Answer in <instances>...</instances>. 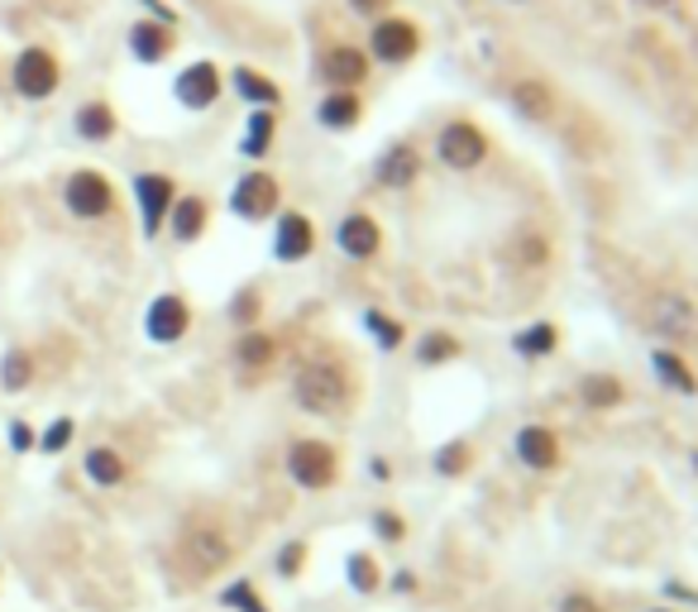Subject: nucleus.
<instances>
[{
	"instance_id": "29",
	"label": "nucleus",
	"mask_w": 698,
	"mask_h": 612,
	"mask_svg": "<svg viewBox=\"0 0 698 612\" xmlns=\"http://www.w3.org/2000/svg\"><path fill=\"white\" fill-rule=\"evenodd\" d=\"M650 364H656V368H660V378H665V383H675L679 393H694V388H698V383H694V374L685 368V359H675L670 349H660V354H656V359H650Z\"/></svg>"
},
{
	"instance_id": "6",
	"label": "nucleus",
	"mask_w": 698,
	"mask_h": 612,
	"mask_svg": "<svg viewBox=\"0 0 698 612\" xmlns=\"http://www.w3.org/2000/svg\"><path fill=\"white\" fill-rule=\"evenodd\" d=\"M646 320L656 335H670V340H698V306L679 293H660L650 297Z\"/></svg>"
},
{
	"instance_id": "33",
	"label": "nucleus",
	"mask_w": 698,
	"mask_h": 612,
	"mask_svg": "<svg viewBox=\"0 0 698 612\" xmlns=\"http://www.w3.org/2000/svg\"><path fill=\"white\" fill-rule=\"evenodd\" d=\"M517 349L521 354H546V349H555V330L550 326H531L527 335H517Z\"/></svg>"
},
{
	"instance_id": "39",
	"label": "nucleus",
	"mask_w": 698,
	"mask_h": 612,
	"mask_svg": "<svg viewBox=\"0 0 698 612\" xmlns=\"http://www.w3.org/2000/svg\"><path fill=\"white\" fill-rule=\"evenodd\" d=\"M373 526H378V536H383V541H402V522L392 517V512H378Z\"/></svg>"
},
{
	"instance_id": "38",
	"label": "nucleus",
	"mask_w": 698,
	"mask_h": 612,
	"mask_svg": "<svg viewBox=\"0 0 698 612\" xmlns=\"http://www.w3.org/2000/svg\"><path fill=\"white\" fill-rule=\"evenodd\" d=\"M436 470H440V474H459V470H465V445H450L446 455L436 460Z\"/></svg>"
},
{
	"instance_id": "15",
	"label": "nucleus",
	"mask_w": 698,
	"mask_h": 612,
	"mask_svg": "<svg viewBox=\"0 0 698 612\" xmlns=\"http://www.w3.org/2000/svg\"><path fill=\"white\" fill-rule=\"evenodd\" d=\"M336 245L349 254V259H373L378 245H383V235H378V220H373V216L355 211V216H345V220H340Z\"/></svg>"
},
{
	"instance_id": "8",
	"label": "nucleus",
	"mask_w": 698,
	"mask_h": 612,
	"mask_svg": "<svg viewBox=\"0 0 698 612\" xmlns=\"http://www.w3.org/2000/svg\"><path fill=\"white\" fill-rule=\"evenodd\" d=\"M230 211L240 220H263L278 211V177L273 172H245L230 191Z\"/></svg>"
},
{
	"instance_id": "32",
	"label": "nucleus",
	"mask_w": 698,
	"mask_h": 612,
	"mask_svg": "<svg viewBox=\"0 0 698 612\" xmlns=\"http://www.w3.org/2000/svg\"><path fill=\"white\" fill-rule=\"evenodd\" d=\"M72 431H77V426L68 422V416H58V422L39 436V450H43V455H62V450H68V441H72Z\"/></svg>"
},
{
	"instance_id": "44",
	"label": "nucleus",
	"mask_w": 698,
	"mask_h": 612,
	"mask_svg": "<svg viewBox=\"0 0 698 612\" xmlns=\"http://www.w3.org/2000/svg\"><path fill=\"white\" fill-rule=\"evenodd\" d=\"M660 612H665V608H660Z\"/></svg>"
},
{
	"instance_id": "23",
	"label": "nucleus",
	"mask_w": 698,
	"mask_h": 612,
	"mask_svg": "<svg viewBox=\"0 0 698 612\" xmlns=\"http://www.w3.org/2000/svg\"><path fill=\"white\" fill-rule=\"evenodd\" d=\"M316 116H321L326 130H349V125H359L363 106H359V96H355V91H330Z\"/></svg>"
},
{
	"instance_id": "31",
	"label": "nucleus",
	"mask_w": 698,
	"mask_h": 612,
	"mask_svg": "<svg viewBox=\"0 0 698 612\" xmlns=\"http://www.w3.org/2000/svg\"><path fill=\"white\" fill-rule=\"evenodd\" d=\"M349 584H355L359 593H373L378 589V565L369 555H349Z\"/></svg>"
},
{
	"instance_id": "13",
	"label": "nucleus",
	"mask_w": 698,
	"mask_h": 612,
	"mask_svg": "<svg viewBox=\"0 0 698 612\" xmlns=\"http://www.w3.org/2000/svg\"><path fill=\"white\" fill-rule=\"evenodd\" d=\"M321 77L336 91H355L363 77H369V58L359 53V48H349V43H340V48H330V53L321 58Z\"/></svg>"
},
{
	"instance_id": "9",
	"label": "nucleus",
	"mask_w": 698,
	"mask_h": 612,
	"mask_svg": "<svg viewBox=\"0 0 698 612\" xmlns=\"http://www.w3.org/2000/svg\"><path fill=\"white\" fill-rule=\"evenodd\" d=\"M187 326H192V312H187V302L178 293H163L144 316V330H149L153 345H178L187 335Z\"/></svg>"
},
{
	"instance_id": "25",
	"label": "nucleus",
	"mask_w": 698,
	"mask_h": 612,
	"mask_svg": "<svg viewBox=\"0 0 698 612\" xmlns=\"http://www.w3.org/2000/svg\"><path fill=\"white\" fill-rule=\"evenodd\" d=\"M29 383H34V354H29V349H10L6 359H0V388H6V393H24Z\"/></svg>"
},
{
	"instance_id": "2",
	"label": "nucleus",
	"mask_w": 698,
	"mask_h": 612,
	"mask_svg": "<svg viewBox=\"0 0 698 612\" xmlns=\"http://www.w3.org/2000/svg\"><path fill=\"white\" fill-rule=\"evenodd\" d=\"M288 474L297 488H311V493L330 488V483H336V450L326 441H297L288 450Z\"/></svg>"
},
{
	"instance_id": "10",
	"label": "nucleus",
	"mask_w": 698,
	"mask_h": 612,
	"mask_svg": "<svg viewBox=\"0 0 698 612\" xmlns=\"http://www.w3.org/2000/svg\"><path fill=\"white\" fill-rule=\"evenodd\" d=\"M369 48H373L378 62H407V58H417L421 34L411 20H378L373 34H369Z\"/></svg>"
},
{
	"instance_id": "41",
	"label": "nucleus",
	"mask_w": 698,
	"mask_h": 612,
	"mask_svg": "<svg viewBox=\"0 0 698 612\" xmlns=\"http://www.w3.org/2000/svg\"><path fill=\"white\" fill-rule=\"evenodd\" d=\"M560 612H602V608L589 599V593H569V599L560 603Z\"/></svg>"
},
{
	"instance_id": "3",
	"label": "nucleus",
	"mask_w": 698,
	"mask_h": 612,
	"mask_svg": "<svg viewBox=\"0 0 698 612\" xmlns=\"http://www.w3.org/2000/svg\"><path fill=\"white\" fill-rule=\"evenodd\" d=\"M10 82L24 101H49V96L58 91V58L49 53V48H24V53L14 58V68H10Z\"/></svg>"
},
{
	"instance_id": "30",
	"label": "nucleus",
	"mask_w": 698,
	"mask_h": 612,
	"mask_svg": "<svg viewBox=\"0 0 698 612\" xmlns=\"http://www.w3.org/2000/svg\"><path fill=\"white\" fill-rule=\"evenodd\" d=\"M584 402H589V407H617V402H622V383L617 378H589L584 383Z\"/></svg>"
},
{
	"instance_id": "40",
	"label": "nucleus",
	"mask_w": 698,
	"mask_h": 612,
	"mask_svg": "<svg viewBox=\"0 0 698 612\" xmlns=\"http://www.w3.org/2000/svg\"><path fill=\"white\" fill-rule=\"evenodd\" d=\"M10 445L20 450V455H24V450H34V431H29L24 422H10Z\"/></svg>"
},
{
	"instance_id": "22",
	"label": "nucleus",
	"mask_w": 698,
	"mask_h": 612,
	"mask_svg": "<svg viewBox=\"0 0 698 612\" xmlns=\"http://www.w3.org/2000/svg\"><path fill=\"white\" fill-rule=\"evenodd\" d=\"M77 135H82L87 144H106L110 135H116V110H110L106 101H87L82 110H77Z\"/></svg>"
},
{
	"instance_id": "18",
	"label": "nucleus",
	"mask_w": 698,
	"mask_h": 612,
	"mask_svg": "<svg viewBox=\"0 0 698 612\" xmlns=\"http://www.w3.org/2000/svg\"><path fill=\"white\" fill-rule=\"evenodd\" d=\"M130 53H134V62H163L168 53H172V29L168 24H153V20H139L134 29H130Z\"/></svg>"
},
{
	"instance_id": "42",
	"label": "nucleus",
	"mask_w": 698,
	"mask_h": 612,
	"mask_svg": "<svg viewBox=\"0 0 698 612\" xmlns=\"http://www.w3.org/2000/svg\"><path fill=\"white\" fill-rule=\"evenodd\" d=\"M144 10H149V14H158V20H163L168 29H172V20H178V14H172V10L163 6V0H144Z\"/></svg>"
},
{
	"instance_id": "12",
	"label": "nucleus",
	"mask_w": 698,
	"mask_h": 612,
	"mask_svg": "<svg viewBox=\"0 0 698 612\" xmlns=\"http://www.w3.org/2000/svg\"><path fill=\"white\" fill-rule=\"evenodd\" d=\"M311 249H316L311 220L301 216V211L278 216V225H273V259H282V264H301Z\"/></svg>"
},
{
	"instance_id": "28",
	"label": "nucleus",
	"mask_w": 698,
	"mask_h": 612,
	"mask_svg": "<svg viewBox=\"0 0 698 612\" xmlns=\"http://www.w3.org/2000/svg\"><path fill=\"white\" fill-rule=\"evenodd\" d=\"M220 603L235 608V612H268L263 599H259V589H253L249 579H235L230 589H220Z\"/></svg>"
},
{
	"instance_id": "1",
	"label": "nucleus",
	"mask_w": 698,
	"mask_h": 612,
	"mask_svg": "<svg viewBox=\"0 0 698 612\" xmlns=\"http://www.w3.org/2000/svg\"><path fill=\"white\" fill-rule=\"evenodd\" d=\"M292 397H297V407L311 416H336L349 402V378L336 364H307L292 383Z\"/></svg>"
},
{
	"instance_id": "35",
	"label": "nucleus",
	"mask_w": 698,
	"mask_h": 612,
	"mask_svg": "<svg viewBox=\"0 0 698 612\" xmlns=\"http://www.w3.org/2000/svg\"><path fill=\"white\" fill-rule=\"evenodd\" d=\"M369 326L378 330V345H383V349H398L402 345V326H398V320H383L378 312H369Z\"/></svg>"
},
{
	"instance_id": "20",
	"label": "nucleus",
	"mask_w": 698,
	"mask_h": 612,
	"mask_svg": "<svg viewBox=\"0 0 698 612\" xmlns=\"http://www.w3.org/2000/svg\"><path fill=\"white\" fill-rule=\"evenodd\" d=\"M168 220H172V239H178V245H192V239L206 230V201H201V197H182V201H172Z\"/></svg>"
},
{
	"instance_id": "16",
	"label": "nucleus",
	"mask_w": 698,
	"mask_h": 612,
	"mask_svg": "<svg viewBox=\"0 0 698 612\" xmlns=\"http://www.w3.org/2000/svg\"><path fill=\"white\" fill-rule=\"evenodd\" d=\"M512 445H517V460L531 464V470H555L560 464V441H555L550 426H521Z\"/></svg>"
},
{
	"instance_id": "27",
	"label": "nucleus",
	"mask_w": 698,
	"mask_h": 612,
	"mask_svg": "<svg viewBox=\"0 0 698 612\" xmlns=\"http://www.w3.org/2000/svg\"><path fill=\"white\" fill-rule=\"evenodd\" d=\"M235 91H240L249 106H259V110L278 106V96H282L273 82H263V77H259V72H249V68H235Z\"/></svg>"
},
{
	"instance_id": "21",
	"label": "nucleus",
	"mask_w": 698,
	"mask_h": 612,
	"mask_svg": "<svg viewBox=\"0 0 698 612\" xmlns=\"http://www.w3.org/2000/svg\"><path fill=\"white\" fill-rule=\"evenodd\" d=\"M512 106H517L527 120H550L555 91H550L546 82H536V77H527V82H517V87H512Z\"/></svg>"
},
{
	"instance_id": "34",
	"label": "nucleus",
	"mask_w": 698,
	"mask_h": 612,
	"mask_svg": "<svg viewBox=\"0 0 698 612\" xmlns=\"http://www.w3.org/2000/svg\"><path fill=\"white\" fill-rule=\"evenodd\" d=\"M459 345L450 340V335H426L421 340V364H436V359H450Z\"/></svg>"
},
{
	"instance_id": "26",
	"label": "nucleus",
	"mask_w": 698,
	"mask_h": 612,
	"mask_svg": "<svg viewBox=\"0 0 698 612\" xmlns=\"http://www.w3.org/2000/svg\"><path fill=\"white\" fill-rule=\"evenodd\" d=\"M273 130H278V120H273V110H253L249 116V130H245V158H263L268 149H273Z\"/></svg>"
},
{
	"instance_id": "5",
	"label": "nucleus",
	"mask_w": 698,
	"mask_h": 612,
	"mask_svg": "<svg viewBox=\"0 0 698 612\" xmlns=\"http://www.w3.org/2000/svg\"><path fill=\"white\" fill-rule=\"evenodd\" d=\"M62 201H68V211L77 220H101V216H110V206H116V191H110V182L97 168H82V172L68 177Z\"/></svg>"
},
{
	"instance_id": "37",
	"label": "nucleus",
	"mask_w": 698,
	"mask_h": 612,
	"mask_svg": "<svg viewBox=\"0 0 698 612\" xmlns=\"http://www.w3.org/2000/svg\"><path fill=\"white\" fill-rule=\"evenodd\" d=\"M253 316H259V297H253V293H240V302H230V320H240V326H249Z\"/></svg>"
},
{
	"instance_id": "19",
	"label": "nucleus",
	"mask_w": 698,
	"mask_h": 612,
	"mask_svg": "<svg viewBox=\"0 0 698 612\" xmlns=\"http://www.w3.org/2000/svg\"><path fill=\"white\" fill-rule=\"evenodd\" d=\"M82 474L97 483V488H120V483H124V460H120V450L91 445L87 455H82Z\"/></svg>"
},
{
	"instance_id": "43",
	"label": "nucleus",
	"mask_w": 698,
	"mask_h": 612,
	"mask_svg": "<svg viewBox=\"0 0 698 612\" xmlns=\"http://www.w3.org/2000/svg\"><path fill=\"white\" fill-rule=\"evenodd\" d=\"M349 6H355L359 14H378V10H383V6H388V0H349Z\"/></svg>"
},
{
	"instance_id": "4",
	"label": "nucleus",
	"mask_w": 698,
	"mask_h": 612,
	"mask_svg": "<svg viewBox=\"0 0 698 612\" xmlns=\"http://www.w3.org/2000/svg\"><path fill=\"white\" fill-rule=\"evenodd\" d=\"M436 154H440V164H446V168H455V172H473V168H479L483 158H488V139H483L479 125L455 120V125H446V130H440Z\"/></svg>"
},
{
	"instance_id": "7",
	"label": "nucleus",
	"mask_w": 698,
	"mask_h": 612,
	"mask_svg": "<svg viewBox=\"0 0 698 612\" xmlns=\"http://www.w3.org/2000/svg\"><path fill=\"white\" fill-rule=\"evenodd\" d=\"M134 197H139V216H144V239H158V230L168 225L172 201H178V187H172V177H163V172H139Z\"/></svg>"
},
{
	"instance_id": "14",
	"label": "nucleus",
	"mask_w": 698,
	"mask_h": 612,
	"mask_svg": "<svg viewBox=\"0 0 698 612\" xmlns=\"http://www.w3.org/2000/svg\"><path fill=\"white\" fill-rule=\"evenodd\" d=\"M182 551H187V560H192L197 574H216V570L230 565V541L220 536V531H211V526H197L192 536H187Z\"/></svg>"
},
{
	"instance_id": "24",
	"label": "nucleus",
	"mask_w": 698,
	"mask_h": 612,
	"mask_svg": "<svg viewBox=\"0 0 698 612\" xmlns=\"http://www.w3.org/2000/svg\"><path fill=\"white\" fill-rule=\"evenodd\" d=\"M273 354H278V345H273V335H263V330H245L240 340H235V359L245 368H268Z\"/></svg>"
},
{
	"instance_id": "11",
	"label": "nucleus",
	"mask_w": 698,
	"mask_h": 612,
	"mask_svg": "<svg viewBox=\"0 0 698 612\" xmlns=\"http://www.w3.org/2000/svg\"><path fill=\"white\" fill-rule=\"evenodd\" d=\"M172 96H178L187 110H211L220 101V72H216V62H192V68H182V77L172 82Z\"/></svg>"
},
{
	"instance_id": "36",
	"label": "nucleus",
	"mask_w": 698,
	"mask_h": 612,
	"mask_svg": "<svg viewBox=\"0 0 698 612\" xmlns=\"http://www.w3.org/2000/svg\"><path fill=\"white\" fill-rule=\"evenodd\" d=\"M301 560H307V545H301V541L282 545V555H278V574H282V579H292V574L301 570Z\"/></svg>"
},
{
	"instance_id": "17",
	"label": "nucleus",
	"mask_w": 698,
	"mask_h": 612,
	"mask_svg": "<svg viewBox=\"0 0 698 612\" xmlns=\"http://www.w3.org/2000/svg\"><path fill=\"white\" fill-rule=\"evenodd\" d=\"M417 172H421V158H417L411 144H392V149L378 158V182L392 187V191L411 187V182H417Z\"/></svg>"
}]
</instances>
